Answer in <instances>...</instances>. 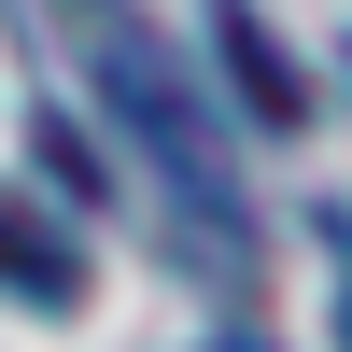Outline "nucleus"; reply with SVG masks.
<instances>
[{
    "mask_svg": "<svg viewBox=\"0 0 352 352\" xmlns=\"http://www.w3.org/2000/svg\"><path fill=\"white\" fill-rule=\"evenodd\" d=\"M71 282H85V254L56 240V226H28L14 197H0V296H28V310H71Z\"/></svg>",
    "mask_w": 352,
    "mask_h": 352,
    "instance_id": "7ed1b4c3",
    "label": "nucleus"
},
{
    "mask_svg": "<svg viewBox=\"0 0 352 352\" xmlns=\"http://www.w3.org/2000/svg\"><path fill=\"white\" fill-rule=\"evenodd\" d=\"M85 28V85H99V113L155 155V184L184 197V226L212 240V268H254V212H240V141H226L212 85H197V56L169 43L141 0H71Z\"/></svg>",
    "mask_w": 352,
    "mask_h": 352,
    "instance_id": "f257e3e1",
    "label": "nucleus"
},
{
    "mask_svg": "<svg viewBox=\"0 0 352 352\" xmlns=\"http://www.w3.org/2000/svg\"><path fill=\"white\" fill-rule=\"evenodd\" d=\"M197 14H212V43H226L240 113H254V127H296V113H310V85H296V56L268 43V14H254V0H197Z\"/></svg>",
    "mask_w": 352,
    "mask_h": 352,
    "instance_id": "f03ea898",
    "label": "nucleus"
},
{
    "mask_svg": "<svg viewBox=\"0 0 352 352\" xmlns=\"http://www.w3.org/2000/svg\"><path fill=\"white\" fill-rule=\"evenodd\" d=\"M324 254H338V352H352V212H324Z\"/></svg>",
    "mask_w": 352,
    "mask_h": 352,
    "instance_id": "20e7f679",
    "label": "nucleus"
}]
</instances>
